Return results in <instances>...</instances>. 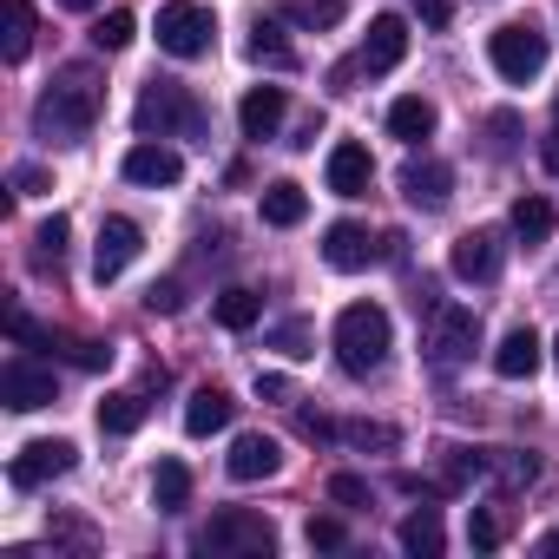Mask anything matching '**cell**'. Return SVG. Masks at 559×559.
<instances>
[{"mask_svg": "<svg viewBox=\"0 0 559 559\" xmlns=\"http://www.w3.org/2000/svg\"><path fill=\"white\" fill-rule=\"evenodd\" d=\"M395 539H402V552H415V559H441V546H448V533H441V513H435V507L408 513Z\"/></svg>", "mask_w": 559, "mask_h": 559, "instance_id": "cell-24", "label": "cell"}, {"mask_svg": "<svg viewBox=\"0 0 559 559\" xmlns=\"http://www.w3.org/2000/svg\"><path fill=\"white\" fill-rule=\"evenodd\" d=\"M369 178H376L369 145L336 139V145H330V191H336V198H362V191H369Z\"/></svg>", "mask_w": 559, "mask_h": 559, "instance_id": "cell-17", "label": "cell"}, {"mask_svg": "<svg viewBox=\"0 0 559 559\" xmlns=\"http://www.w3.org/2000/svg\"><path fill=\"white\" fill-rule=\"evenodd\" d=\"M132 119H139L145 139H204V106H198V93L178 86V80H152V86L139 93Z\"/></svg>", "mask_w": 559, "mask_h": 559, "instance_id": "cell-3", "label": "cell"}, {"mask_svg": "<svg viewBox=\"0 0 559 559\" xmlns=\"http://www.w3.org/2000/svg\"><path fill=\"white\" fill-rule=\"evenodd\" d=\"M448 270L461 276V284H493L500 276V237L493 230H461L454 250H448Z\"/></svg>", "mask_w": 559, "mask_h": 559, "instance_id": "cell-12", "label": "cell"}, {"mask_svg": "<svg viewBox=\"0 0 559 559\" xmlns=\"http://www.w3.org/2000/svg\"><path fill=\"white\" fill-rule=\"evenodd\" d=\"M402 198H408L415 211H441V204L454 198V165H441V158H408V165H402Z\"/></svg>", "mask_w": 559, "mask_h": 559, "instance_id": "cell-13", "label": "cell"}, {"mask_svg": "<svg viewBox=\"0 0 559 559\" xmlns=\"http://www.w3.org/2000/svg\"><path fill=\"white\" fill-rule=\"evenodd\" d=\"M376 257H389V243L369 237V224H349V217H343V224L323 230V263H330V270H369Z\"/></svg>", "mask_w": 559, "mask_h": 559, "instance_id": "cell-11", "label": "cell"}, {"mask_svg": "<svg viewBox=\"0 0 559 559\" xmlns=\"http://www.w3.org/2000/svg\"><path fill=\"white\" fill-rule=\"evenodd\" d=\"M467 546H474V552H493V546H500V520H493L487 507L467 513Z\"/></svg>", "mask_w": 559, "mask_h": 559, "instance_id": "cell-40", "label": "cell"}, {"mask_svg": "<svg viewBox=\"0 0 559 559\" xmlns=\"http://www.w3.org/2000/svg\"><path fill=\"white\" fill-rule=\"evenodd\" d=\"M8 336H14V343H27V349H53V336H47L27 310H14V317H8Z\"/></svg>", "mask_w": 559, "mask_h": 559, "instance_id": "cell-41", "label": "cell"}, {"mask_svg": "<svg viewBox=\"0 0 559 559\" xmlns=\"http://www.w3.org/2000/svg\"><path fill=\"white\" fill-rule=\"evenodd\" d=\"M152 507H158V513H185V507H191V467H185V461H158V474H152Z\"/></svg>", "mask_w": 559, "mask_h": 559, "instance_id": "cell-25", "label": "cell"}, {"mask_svg": "<svg viewBox=\"0 0 559 559\" xmlns=\"http://www.w3.org/2000/svg\"><path fill=\"white\" fill-rule=\"evenodd\" d=\"M152 34H158V47H165L171 60H204L211 40H217V14L204 8V0H165Z\"/></svg>", "mask_w": 559, "mask_h": 559, "instance_id": "cell-5", "label": "cell"}, {"mask_svg": "<svg viewBox=\"0 0 559 559\" xmlns=\"http://www.w3.org/2000/svg\"><path fill=\"white\" fill-rule=\"evenodd\" d=\"M336 362L349 369V376H376L382 362H389V343H395V323H389V310L382 304H349L343 317H336Z\"/></svg>", "mask_w": 559, "mask_h": 559, "instance_id": "cell-2", "label": "cell"}, {"mask_svg": "<svg viewBox=\"0 0 559 559\" xmlns=\"http://www.w3.org/2000/svg\"><path fill=\"white\" fill-rule=\"evenodd\" d=\"M480 474H487L480 454H467V448H448V454H441V493H461V487H474Z\"/></svg>", "mask_w": 559, "mask_h": 559, "instance_id": "cell-34", "label": "cell"}, {"mask_svg": "<svg viewBox=\"0 0 559 559\" xmlns=\"http://www.w3.org/2000/svg\"><path fill=\"white\" fill-rule=\"evenodd\" d=\"M198 552H211V559H270L276 552V526L263 513H250V507H224L198 533Z\"/></svg>", "mask_w": 559, "mask_h": 559, "instance_id": "cell-4", "label": "cell"}, {"mask_svg": "<svg viewBox=\"0 0 559 559\" xmlns=\"http://www.w3.org/2000/svg\"><path fill=\"white\" fill-rule=\"evenodd\" d=\"M487 60H493V73H500V80L526 86V80H539V73H546V34H539L533 21H507V27H493V34H487Z\"/></svg>", "mask_w": 559, "mask_h": 559, "instance_id": "cell-7", "label": "cell"}, {"mask_svg": "<svg viewBox=\"0 0 559 559\" xmlns=\"http://www.w3.org/2000/svg\"><path fill=\"white\" fill-rule=\"evenodd\" d=\"M513 237L520 243H546L552 237V204L546 198H520L513 204Z\"/></svg>", "mask_w": 559, "mask_h": 559, "instance_id": "cell-32", "label": "cell"}, {"mask_svg": "<svg viewBox=\"0 0 559 559\" xmlns=\"http://www.w3.org/2000/svg\"><path fill=\"white\" fill-rule=\"evenodd\" d=\"M284 112H290V99H284V86H250L243 93V106H237V126H243V139H276V126H284Z\"/></svg>", "mask_w": 559, "mask_h": 559, "instance_id": "cell-15", "label": "cell"}, {"mask_svg": "<svg viewBox=\"0 0 559 559\" xmlns=\"http://www.w3.org/2000/svg\"><path fill=\"white\" fill-rule=\"evenodd\" d=\"M27 53H34V8L27 0H8V8H0V60L21 67Z\"/></svg>", "mask_w": 559, "mask_h": 559, "instance_id": "cell-23", "label": "cell"}, {"mask_svg": "<svg viewBox=\"0 0 559 559\" xmlns=\"http://www.w3.org/2000/svg\"><path fill=\"white\" fill-rule=\"evenodd\" d=\"M73 461H80V448H73L67 435H53V441H27L8 474H14V487H47V480L73 474Z\"/></svg>", "mask_w": 559, "mask_h": 559, "instance_id": "cell-9", "label": "cell"}, {"mask_svg": "<svg viewBox=\"0 0 559 559\" xmlns=\"http://www.w3.org/2000/svg\"><path fill=\"white\" fill-rule=\"evenodd\" d=\"M330 500H336V507H349V513H356V507H376V493H369V480H362V474H330Z\"/></svg>", "mask_w": 559, "mask_h": 559, "instance_id": "cell-37", "label": "cell"}, {"mask_svg": "<svg viewBox=\"0 0 559 559\" xmlns=\"http://www.w3.org/2000/svg\"><path fill=\"white\" fill-rule=\"evenodd\" d=\"M270 349H284L290 362H304V356H317V330H310L304 317H290V323H276V330H270Z\"/></svg>", "mask_w": 559, "mask_h": 559, "instance_id": "cell-35", "label": "cell"}, {"mask_svg": "<svg viewBox=\"0 0 559 559\" xmlns=\"http://www.w3.org/2000/svg\"><path fill=\"white\" fill-rule=\"evenodd\" d=\"M257 211H263V224H270V230H297V224L310 217V198H304V185H290V178H276V185H263Z\"/></svg>", "mask_w": 559, "mask_h": 559, "instance_id": "cell-20", "label": "cell"}, {"mask_svg": "<svg viewBox=\"0 0 559 559\" xmlns=\"http://www.w3.org/2000/svg\"><path fill=\"white\" fill-rule=\"evenodd\" d=\"M435 126H441V112H435V99H421V93H408V99H395V106H389V132H395L402 145L435 139Z\"/></svg>", "mask_w": 559, "mask_h": 559, "instance_id": "cell-22", "label": "cell"}, {"mask_svg": "<svg viewBox=\"0 0 559 559\" xmlns=\"http://www.w3.org/2000/svg\"><path fill=\"white\" fill-rule=\"evenodd\" d=\"M139 250H145V230L132 217H106L99 224V243H93V276H99V284H119Z\"/></svg>", "mask_w": 559, "mask_h": 559, "instance_id": "cell-8", "label": "cell"}, {"mask_svg": "<svg viewBox=\"0 0 559 559\" xmlns=\"http://www.w3.org/2000/svg\"><path fill=\"white\" fill-rule=\"evenodd\" d=\"M415 14H421L428 27H448V21H454V0H415Z\"/></svg>", "mask_w": 559, "mask_h": 559, "instance_id": "cell-45", "label": "cell"}, {"mask_svg": "<svg viewBox=\"0 0 559 559\" xmlns=\"http://www.w3.org/2000/svg\"><path fill=\"white\" fill-rule=\"evenodd\" d=\"M93 119H99V86H93L86 67L60 73V80L34 99V132H40L47 145H80V139L93 132Z\"/></svg>", "mask_w": 559, "mask_h": 559, "instance_id": "cell-1", "label": "cell"}, {"mask_svg": "<svg viewBox=\"0 0 559 559\" xmlns=\"http://www.w3.org/2000/svg\"><path fill=\"white\" fill-rule=\"evenodd\" d=\"M243 53H250L257 67H276V73H290V67H297V53L284 47V34H276L270 21H257V27H250V47H243Z\"/></svg>", "mask_w": 559, "mask_h": 559, "instance_id": "cell-29", "label": "cell"}, {"mask_svg": "<svg viewBox=\"0 0 559 559\" xmlns=\"http://www.w3.org/2000/svg\"><path fill=\"white\" fill-rule=\"evenodd\" d=\"M539 552H559V533H539Z\"/></svg>", "mask_w": 559, "mask_h": 559, "instance_id": "cell-49", "label": "cell"}, {"mask_svg": "<svg viewBox=\"0 0 559 559\" xmlns=\"http://www.w3.org/2000/svg\"><path fill=\"white\" fill-rule=\"evenodd\" d=\"M304 539H310L317 552H343V546H349V526H343V520H330V513H317Z\"/></svg>", "mask_w": 559, "mask_h": 559, "instance_id": "cell-38", "label": "cell"}, {"mask_svg": "<svg viewBox=\"0 0 559 559\" xmlns=\"http://www.w3.org/2000/svg\"><path fill=\"white\" fill-rule=\"evenodd\" d=\"M343 441L349 448H362V454H395L402 448V428H389V421H343Z\"/></svg>", "mask_w": 559, "mask_h": 559, "instance_id": "cell-30", "label": "cell"}, {"mask_svg": "<svg viewBox=\"0 0 559 559\" xmlns=\"http://www.w3.org/2000/svg\"><path fill=\"white\" fill-rule=\"evenodd\" d=\"M343 14H349V0H284V21L304 27V34H323V27H336Z\"/></svg>", "mask_w": 559, "mask_h": 559, "instance_id": "cell-26", "label": "cell"}, {"mask_svg": "<svg viewBox=\"0 0 559 559\" xmlns=\"http://www.w3.org/2000/svg\"><path fill=\"white\" fill-rule=\"evenodd\" d=\"M533 474H539V461H533V454H500V461H493V480H500V493H520V487H533Z\"/></svg>", "mask_w": 559, "mask_h": 559, "instance_id": "cell-36", "label": "cell"}, {"mask_svg": "<svg viewBox=\"0 0 559 559\" xmlns=\"http://www.w3.org/2000/svg\"><path fill=\"white\" fill-rule=\"evenodd\" d=\"M402 53H408V21L402 14H376L369 21V40H362V73H395L402 67Z\"/></svg>", "mask_w": 559, "mask_h": 559, "instance_id": "cell-14", "label": "cell"}, {"mask_svg": "<svg viewBox=\"0 0 559 559\" xmlns=\"http://www.w3.org/2000/svg\"><path fill=\"white\" fill-rule=\"evenodd\" d=\"M211 317H217L224 330H257V317H263V297H257V290H217Z\"/></svg>", "mask_w": 559, "mask_h": 559, "instance_id": "cell-28", "label": "cell"}, {"mask_svg": "<svg viewBox=\"0 0 559 559\" xmlns=\"http://www.w3.org/2000/svg\"><path fill=\"white\" fill-rule=\"evenodd\" d=\"M40 191H53V171L47 165H21L14 171V198H40Z\"/></svg>", "mask_w": 559, "mask_h": 559, "instance_id": "cell-43", "label": "cell"}, {"mask_svg": "<svg viewBox=\"0 0 559 559\" xmlns=\"http://www.w3.org/2000/svg\"><path fill=\"white\" fill-rule=\"evenodd\" d=\"M126 178H132V185H145V191H158V185H178V178H185V158H178L171 145L145 139V145H132V152H126Z\"/></svg>", "mask_w": 559, "mask_h": 559, "instance_id": "cell-16", "label": "cell"}, {"mask_svg": "<svg viewBox=\"0 0 559 559\" xmlns=\"http://www.w3.org/2000/svg\"><path fill=\"white\" fill-rule=\"evenodd\" d=\"M178 304H185V290H178V284H152V297H145V310H152V317H171Z\"/></svg>", "mask_w": 559, "mask_h": 559, "instance_id": "cell-44", "label": "cell"}, {"mask_svg": "<svg viewBox=\"0 0 559 559\" xmlns=\"http://www.w3.org/2000/svg\"><path fill=\"white\" fill-rule=\"evenodd\" d=\"M257 395H263V402H290V382H284V376H257Z\"/></svg>", "mask_w": 559, "mask_h": 559, "instance_id": "cell-46", "label": "cell"}, {"mask_svg": "<svg viewBox=\"0 0 559 559\" xmlns=\"http://www.w3.org/2000/svg\"><path fill=\"white\" fill-rule=\"evenodd\" d=\"M474 349H480V317L467 304H435L428 310V362H435V376H454Z\"/></svg>", "mask_w": 559, "mask_h": 559, "instance_id": "cell-6", "label": "cell"}, {"mask_svg": "<svg viewBox=\"0 0 559 559\" xmlns=\"http://www.w3.org/2000/svg\"><path fill=\"white\" fill-rule=\"evenodd\" d=\"M539 165H546V171H559V126H552V139L539 145Z\"/></svg>", "mask_w": 559, "mask_h": 559, "instance_id": "cell-47", "label": "cell"}, {"mask_svg": "<svg viewBox=\"0 0 559 559\" xmlns=\"http://www.w3.org/2000/svg\"><path fill=\"white\" fill-rule=\"evenodd\" d=\"M297 428H304V441H317V448H323V441H343V421H330V415H317V408H304Z\"/></svg>", "mask_w": 559, "mask_h": 559, "instance_id": "cell-42", "label": "cell"}, {"mask_svg": "<svg viewBox=\"0 0 559 559\" xmlns=\"http://www.w3.org/2000/svg\"><path fill=\"white\" fill-rule=\"evenodd\" d=\"M552 119H559V106H552Z\"/></svg>", "mask_w": 559, "mask_h": 559, "instance_id": "cell-51", "label": "cell"}, {"mask_svg": "<svg viewBox=\"0 0 559 559\" xmlns=\"http://www.w3.org/2000/svg\"><path fill=\"white\" fill-rule=\"evenodd\" d=\"M552 362H559V336H552Z\"/></svg>", "mask_w": 559, "mask_h": 559, "instance_id": "cell-50", "label": "cell"}, {"mask_svg": "<svg viewBox=\"0 0 559 559\" xmlns=\"http://www.w3.org/2000/svg\"><path fill=\"white\" fill-rule=\"evenodd\" d=\"M539 362H546V343H539L526 323H520V330H507V336L493 343V376H500V382H526Z\"/></svg>", "mask_w": 559, "mask_h": 559, "instance_id": "cell-18", "label": "cell"}, {"mask_svg": "<svg viewBox=\"0 0 559 559\" xmlns=\"http://www.w3.org/2000/svg\"><path fill=\"white\" fill-rule=\"evenodd\" d=\"M487 139H493V158H513L520 152V119L513 112H493L487 119Z\"/></svg>", "mask_w": 559, "mask_h": 559, "instance_id": "cell-39", "label": "cell"}, {"mask_svg": "<svg viewBox=\"0 0 559 559\" xmlns=\"http://www.w3.org/2000/svg\"><path fill=\"white\" fill-rule=\"evenodd\" d=\"M132 40H139V21H132L126 8H112V14L93 21V47H99V53H126Z\"/></svg>", "mask_w": 559, "mask_h": 559, "instance_id": "cell-31", "label": "cell"}, {"mask_svg": "<svg viewBox=\"0 0 559 559\" xmlns=\"http://www.w3.org/2000/svg\"><path fill=\"white\" fill-rule=\"evenodd\" d=\"M139 421H145V395L126 389V395H106V402H99V428H106V435H132Z\"/></svg>", "mask_w": 559, "mask_h": 559, "instance_id": "cell-33", "label": "cell"}, {"mask_svg": "<svg viewBox=\"0 0 559 559\" xmlns=\"http://www.w3.org/2000/svg\"><path fill=\"white\" fill-rule=\"evenodd\" d=\"M230 415H237V402H230L224 389H211V382H204V389L185 402V435H198V441H204V435H224V428H230Z\"/></svg>", "mask_w": 559, "mask_h": 559, "instance_id": "cell-21", "label": "cell"}, {"mask_svg": "<svg viewBox=\"0 0 559 559\" xmlns=\"http://www.w3.org/2000/svg\"><path fill=\"white\" fill-rule=\"evenodd\" d=\"M230 480H270L276 467H284V441H270V435H237V448L224 454Z\"/></svg>", "mask_w": 559, "mask_h": 559, "instance_id": "cell-19", "label": "cell"}, {"mask_svg": "<svg viewBox=\"0 0 559 559\" xmlns=\"http://www.w3.org/2000/svg\"><path fill=\"white\" fill-rule=\"evenodd\" d=\"M53 395H60L53 369H40V362H27V356H14L8 369H0V402H8L14 415H34V408H47Z\"/></svg>", "mask_w": 559, "mask_h": 559, "instance_id": "cell-10", "label": "cell"}, {"mask_svg": "<svg viewBox=\"0 0 559 559\" xmlns=\"http://www.w3.org/2000/svg\"><path fill=\"white\" fill-rule=\"evenodd\" d=\"M60 8H73V14H93V8H99V0H60Z\"/></svg>", "mask_w": 559, "mask_h": 559, "instance_id": "cell-48", "label": "cell"}, {"mask_svg": "<svg viewBox=\"0 0 559 559\" xmlns=\"http://www.w3.org/2000/svg\"><path fill=\"white\" fill-rule=\"evenodd\" d=\"M67 237H73V224L53 211V217L34 230V270H53V276H60V263H67Z\"/></svg>", "mask_w": 559, "mask_h": 559, "instance_id": "cell-27", "label": "cell"}]
</instances>
